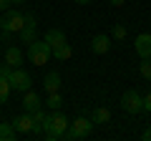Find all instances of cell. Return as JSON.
Segmentation results:
<instances>
[{
  "label": "cell",
  "instance_id": "obj_16",
  "mask_svg": "<svg viewBox=\"0 0 151 141\" xmlns=\"http://www.w3.org/2000/svg\"><path fill=\"white\" fill-rule=\"evenodd\" d=\"M108 119H111V111H108L106 106L96 109V111H93V116H91V121H93V124H108Z\"/></svg>",
  "mask_w": 151,
  "mask_h": 141
},
{
  "label": "cell",
  "instance_id": "obj_29",
  "mask_svg": "<svg viewBox=\"0 0 151 141\" xmlns=\"http://www.w3.org/2000/svg\"><path fill=\"white\" fill-rule=\"evenodd\" d=\"M10 3H25V0H10Z\"/></svg>",
  "mask_w": 151,
  "mask_h": 141
},
{
  "label": "cell",
  "instance_id": "obj_8",
  "mask_svg": "<svg viewBox=\"0 0 151 141\" xmlns=\"http://www.w3.org/2000/svg\"><path fill=\"white\" fill-rule=\"evenodd\" d=\"M40 109V96H38L35 91H23V111L25 114H33V111H38Z\"/></svg>",
  "mask_w": 151,
  "mask_h": 141
},
{
  "label": "cell",
  "instance_id": "obj_27",
  "mask_svg": "<svg viewBox=\"0 0 151 141\" xmlns=\"http://www.w3.org/2000/svg\"><path fill=\"white\" fill-rule=\"evenodd\" d=\"M113 8H121V5H126V0H108Z\"/></svg>",
  "mask_w": 151,
  "mask_h": 141
},
{
  "label": "cell",
  "instance_id": "obj_2",
  "mask_svg": "<svg viewBox=\"0 0 151 141\" xmlns=\"http://www.w3.org/2000/svg\"><path fill=\"white\" fill-rule=\"evenodd\" d=\"M68 124H70V121L65 119L60 111H53V114L48 116V121H45L43 136H45L48 141H58V139H63V134H65V129H68Z\"/></svg>",
  "mask_w": 151,
  "mask_h": 141
},
{
  "label": "cell",
  "instance_id": "obj_20",
  "mask_svg": "<svg viewBox=\"0 0 151 141\" xmlns=\"http://www.w3.org/2000/svg\"><path fill=\"white\" fill-rule=\"evenodd\" d=\"M139 73L146 78V81H151V58H141V65H139Z\"/></svg>",
  "mask_w": 151,
  "mask_h": 141
},
{
  "label": "cell",
  "instance_id": "obj_10",
  "mask_svg": "<svg viewBox=\"0 0 151 141\" xmlns=\"http://www.w3.org/2000/svg\"><path fill=\"white\" fill-rule=\"evenodd\" d=\"M43 40L50 45V50H55V48H60L63 43H68V40H65V33L58 30V28H50V30L45 33V38H43Z\"/></svg>",
  "mask_w": 151,
  "mask_h": 141
},
{
  "label": "cell",
  "instance_id": "obj_7",
  "mask_svg": "<svg viewBox=\"0 0 151 141\" xmlns=\"http://www.w3.org/2000/svg\"><path fill=\"white\" fill-rule=\"evenodd\" d=\"M91 50H93V53H98V55L108 53V50H111V38H108L106 33L93 35V38H91Z\"/></svg>",
  "mask_w": 151,
  "mask_h": 141
},
{
  "label": "cell",
  "instance_id": "obj_22",
  "mask_svg": "<svg viewBox=\"0 0 151 141\" xmlns=\"http://www.w3.org/2000/svg\"><path fill=\"white\" fill-rule=\"evenodd\" d=\"M113 38H116V40H124L126 38V28L124 25H113Z\"/></svg>",
  "mask_w": 151,
  "mask_h": 141
},
{
  "label": "cell",
  "instance_id": "obj_23",
  "mask_svg": "<svg viewBox=\"0 0 151 141\" xmlns=\"http://www.w3.org/2000/svg\"><path fill=\"white\" fill-rule=\"evenodd\" d=\"M141 101H144V111H146V114H151V93L141 96Z\"/></svg>",
  "mask_w": 151,
  "mask_h": 141
},
{
  "label": "cell",
  "instance_id": "obj_9",
  "mask_svg": "<svg viewBox=\"0 0 151 141\" xmlns=\"http://www.w3.org/2000/svg\"><path fill=\"white\" fill-rule=\"evenodd\" d=\"M136 53L141 55V58H151V33H141V35H136Z\"/></svg>",
  "mask_w": 151,
  "mask_h": 141
},
{
  "label": "cell",
  "instance_id": "obj_17",
  "mask_svg": "<svg viewBox=\"0 0 151 141\" xmlns=\"http://www.w3.org/2000/svg\"><path fill=\"white\" fill-rule=\"evenodd\" d=\"M45 106L48 109H53V111H58L60 109V103H63V96H60V91H55V93H45Z\"/></svg>",
  "mask_w": 151,
  "mask_h": 141
},
{
  "label": "cell",
  "instance_id": "obj_6",
  "mask_svg": "<svg viewBox=\"0 0 151 141\" xmlns=\"http://www.w3.org/2000/svg\"><path fill=\"white\" fill-rule=\"evenodd\" d=\"M121 109L126 111V114H131V116H136V114H141L144 111V101H141V93L139 91H126L124 96H121Z\"/></svg>",
  "mask_w": 151,
  "mask_h": 141
},
{
  "label": "cell",
  "instance_id": "obj_3",
  "mask_svg": "<svg viewBox=\"0 0 151 141\" xmlns=\"http://www.w3.org/2000/svg\"><path fill=\"white\" fill-rule=\"evenodd\" d=\"M28 60H30L33 65H45L50 60V55H53V50H50V45L45 43V40H33V43H28Z\"/></svg>",
  "mask_w": 151,
  "mask_h": 141
},
{
  "label": "cell",
  "instance_id": "obj_5",
  "mask_svg": "<svg viewBox=\"0 0 151 141\" xmlns=\"http://www.w3.org/2000/svg\"><path fill=\"white\" fill-rule=\"evenodd\" d=\"M8 83H10V91H28L33 86L30 73H25L23 68H10V76H8Z\"/></svg>",
  "mask_w": 151,
  "mask_h": 141
},
{
  "label": "cell",
  "instance_id": "obj_14",
  "mask_svg": "<svg viewBox=\"0 0 151 141\" xmlns=\"http://www.w3.org/2000/svg\"><path fill=\"white\" fill-rule=\"evenodd\" d=\"M30 116H33V134H35V136H43V129H45V121H48V116H45L40 109L33 111Z\"/></svg>",
  "mask_w": 151,
  "mask_h": 141
},
{
  "label": "cell",
  "instance_id": "obj_21",
  "mask_svg": "<svg viewBox=\"0 0 151 141\" xmlns=\"http://www.w3.org/2000/svg\"><path fill=\"white\" fill-rule=\"evenodd\" d=\"M8 96H10V83L8 78H0V103H8Z\"/></svg>",
  "mask_w": 151,
  "mask_h": 141
},
{
  "label": "cell",
  "instance_id": "obj_28",
  "mask_svg": "<svg viewBox=\"0 0 151 141\" xmlns=\"http://www.w3.org/2000/svg\"><path fill=\"white\" fill-rule=\"evenodd\" d=\"M73 3H81V5H88V3H93V0H73Z\"/></svg>",
  "mask_w": 151,
  "mask_h": 141
},
{
  "label": "cell",
  "instance_id": "obj_13",
  "mask_svg": "<svg viewBox=\"0 0 151 141\" xmlns=\"http://www.w3.org/2000/svg\"><path fill=\"white\" fill-rule=\"evenodd\" d=\"M43 88H45V93H55V91H60V76L55 73V70L45 73V78H43Z\"/></svg>",
  "mask_w": 151,
  "mask_h": 141
},
{
  "label": "cell",
  "instance_id": "obj_19",
  "mask_svg": "<svg viewBox=\"0 0 151 141\" xmlns=\"http://www.w3.org/2000/svg\"><path fill=\"white\" fill-rule=\"evenodd\" d=\"M33 40H35V28L23 25V30H20V43H33Z\"/></svg>",
  "mask_w": 151,
  "mask_h": 141
},
{
  "label": "cell",
  "instance_id": "obj_4",
  "mask_svg": "<svg viewBox=\"0 0 151 141\" xmlns=\"http://www.w3.org/2000/svg\"><path fill=\"white\" fill-rule=\"evenodd\" d=\"M91 129H93V121H88V119H76V121H70V124H68L63 139H68V141L86 139V136L91 134Z\"/></svg>",
  "mask_w": 151,
  "mask_h": 141
},
{
  "label": "cell",
  "instance_id": "obj_1",
  "mask_svg": "<svg viewBox=\"0 0 151 141\" xmlns=\"http://www.w3.org/2000/svg\"><path fill=\"white\" fill-rule=\"evenodd\" d=\"M23 25H25V15H23L20 10H13V8L3 10V15H0V35L5 40L13 38L15 33H20Z\"/></svg>",
  "mask_w": 151,
  "mask_h": 141
},
{
  "label": "cell",
  "instance_id": "obj_24",
  "mask_svg": "<svg viewBox=\"0 0 151 141\" xmlns=\"http://www.w3.org/2000/svg\"><path fill=\"white\" fill-rule=\"evenodd\" d=\"M8 76H10V65H0V78H8Z\"/></svg>",
  "mask_w": 151,
  "mask_h": 141
},
{
  "label": "cell",
  "instance_id": "obj_18",
  "mask_svg": "<svg viewBox=\"0 0 151 141\" xmlns=\"http://www.w3.org/2000/svg\"><path fill=\"white\" fill-rule=\"evenodd\" d=\"M53 55H55V58H58V60H68L70 55H73V48H70L68 43H63V45H60V48H55V50H53Z\"/></svg>",
  "mask_w": 151,
  "mask_h": 141
},
{
  "label": "cell",
  "instance_id": "obj_26",
  "mask_svg": "<svg viewBox=\"0 0 151 141\" xmlns=\"http://www.w3.org/2000/svg\"><path fill=\"white\" fill-rule=\"evenodd\" d=\"M8 8H10V0H0V13L8 10Z\"/></svg>",
  "mask_w": 151,
  "mask_h": 141
},
{
  "label": "cell",
  "instance_id": "obj_12",
  "mask_svg": "<svg viewBox=\"0 0 151 141\" xmlns=\"http://www.w3.org/2000/svg\"><path fill=\"white\" fill-rule=\"evenodd\" d=\"M5 63L10 65V68H20L23 65V50L18 48V45H10V48L5 50Z\"/></svg>",
  "mask_w": 151,
  "mask_h": 141
},
{
  "label": "cell",
  "instance_id": "obj_15",
  "mask_svg": "<svg viewBox=\"0 0 151 141\" xmlns=\"http://www.w3.org/2000/svg\"><path fill=\"white\" fill-rule=\"evenodd\" d=\"M15 136H18V131L13 129V124H5V121L0 124V141H13Z\"/></svg>",
  "mask_w": 151,
  "mask_h": 141
},
{
  "label": "cell",
  "instance_id": "obj_11",
  "mask_svg": "<svg viewBox=\"0 0 151 141\" xmlns=\"http://www.w3.org/2000/svg\"><path fill=\"white\" fill-rule=\"evenodd\" d=\"M13 129H15L18 134H33V116L23 111V116H18V119L13 121Z\"/></svg>",
  "mask_w": 151,
  "mask_h": 141
},
{
  "label": "cell",
  "instance_id": "obj_25",
  "mask_svg": "<svg viewBox=\"0 0 151 141\" xmlns=\"http://www.w3.org/2000/svg\"><path fill=\"white\" fill-rule=\"evenodd\" d=\"M141 139H144V141H151V126H146V131L141 134Z\"/></svg>",
  "mask_w": 151,
  "mask_h": 141
}]
</instances>
